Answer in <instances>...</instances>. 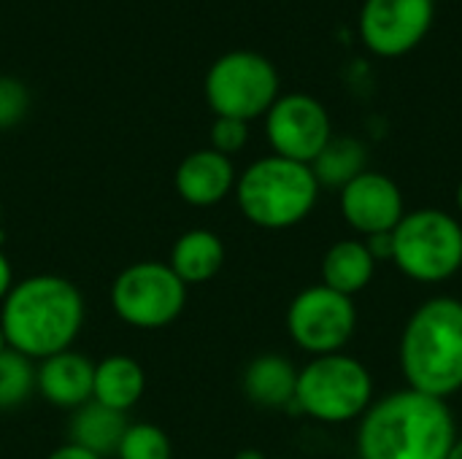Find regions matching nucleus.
I'll return each instance as SVG.
<instances>
[{"mask_svg":"<svg viewBox=\"0 0 462 459\" xmlns=\"http://www.w3.org/2000/svg\"><path fill=\"white\" fill-rule=\"evenodd\" d=\"M319 189L311 165L268 154L238 173L236 200L249 225L263 230H290L317 208Z\"/></svg>","mask_w":462,"mask_h":459,"instance_id":"20e7f679","label":"nucleus"},{"mask_svg":"<svg viewBox=\"0 0 462 459\" xmlns=\"http://www.w3.org/2000/svg\"><path fill=\"white\" fill-rule=\"evenodd\" d=\"M265 138L273 154L311 165L333 138L328 108L306 92L279 95L265 114Z\"/></svg>","mask_w":462,"mask_h":459,"instance_id":"9d476101","label":"nucleus"},{"mask_svg":"<svg viewBox=\"0 0 462 459\" xmlns=\"http://www.w3.org/2000/svg\"><path fill=\"white\" fill-rule=\"evenodd\" d=\"M127 427H130L127 414L100 406L97 400H89L73 411L68 430H70V444H79L92 454L106 459L108 454H116Z\"/></svg>","mask_w":462,"mask_h":459,"instance_id":"6ab92c4d","label":"nucleus"},{"mask_svg":"<svg viewBox=\"0 0 462 459\" xmlns=\"http://www.w3.org/2000/svg\"><path fill=\"white\" fill-rule=\"evenodd\" d=\"M0 238H3V208H0Z\"/></svg>","mask_w":462,"mask_h":459,"instance_id":"7c9ffc66","label":"nucleus"},{"mask_svg":"<svg viewBox=\"0 0 462 459\" xmlns=\"http://www.w3.org/2000/svg\"><path fill=\"white\" fill-rule=\"evenodd\" d=\"M46 459H103L97 457V454H92L89 449H84V446H79V444H62V446H57L51 454Z\"/></svg>","mask_w":462,"mask_h":459,"instance_id":"393cba45","label":"nucleus"},{"mask_svg":"<svg viewBox=\"0 0 462 459\" xmlns=\"http://www.w3.org/2000/svg\"><path fill=\"white\" fill-rule=\"evenodd\" d=\"M8 349V344H5V335H3V327H0V354Z\"/></svg>","mask_w":462,"mask_h":459,"instance_id":"c756f323","label":"nucleus"},{"mask_svg":"<svg viewBox=\"0 0 462 459\" xmlns=\"http://www.w3.org/2000/svg\"><path fill=\"white\" fill-rule=\"evenodd\" d=\"M455 203H457V211H460V216H462V181L457 184V192H455Z\"/></svg>","mask_w":462,"mask_h":459,"instance_id":"c85d7f7f","label":"nucleus"},{"mask_svg":"<svg viewBox=\"0 0 462 459\" xmlns=\"http://www.w3.org/2000/svg\"><path fill=\"white\" fill-rule=\"evenodd\" d=\"M338 206L346 225L363 238L393 233L406 216V200L401 187L395 184V179L376 170H365L352 179L341 189Z\"/></svg>","mask_w":462,"mask_h":459,"instance_id":"f8f14e48","label":"nucleus"},{"mask_svg":"<svg viewBox=\"0 0 462 459\" xmlns=\"http://www.w3.org/2000/svg\"><path fill=\"white\" fill-rule=\"evenodd\" d=\"M457 441L452 409L441 398L398 390L360 417L357 457L363 459H447Z\"/></svg>","mask_w":462,"mask_h":459,"instance_id":"f03ea898","label":"nucleus"},{"mask_svg":"<svg viewBox=\"0 0 462 459\" xmlns=\"http://www.w3.org/2000/svg\"><path fill=\"white\" fill-rule=\"evenodd\" d=\"M146 392V373L138 360L127 354H108L95 363L92 400L127 414Z\"/></svg>","mask_w":462,"mask_h":459,"instance_id":"dca6fc26","label":"nucleus"},{"mask_svg":"<svg viewBox=\"0 0 462 459\" xmlns=\"http://www.w3.org/2000/svg\"><path fill=\"white\" fill-rule=\"evenodd\" d=\"M208 141H211L214 151H219L225 157H233L249 141V122L230 119V116H217L211 130H208Z\"/></svg>","mask_w":462,"mask_h":459,"instance_id":"b1692460","label":"nucleus"},{"mask_svg":"<svg viewBox=\"0 0 462 459\" xmlns=\"http://www.w3.org/2000/svg\"><path fill=\"white\" fill-rule=\"evenodd\" d=\"M357 330V308L352 298L314 284L298 292L287 308V333L298 349L311 357L338 354Z\"/></svg>","mask_w":462,"mask_h":459,"instance_id":"1a4fd4ad","label":"nucleus"},{"mask_svg":"<svg viewBox=\"0 0 462 459\" xmlns=\"http://www.w3.org/2000/svg\"><path fill=\"white\" fill-rule=\"evenodd\" d=\"M116 459H173V444L168 433L149 422H135L127 427Z\"/></svg>","mask_w":462,"mask_h":459,"instance_id":"4be33fe9","label":"nucleus"},{"mask_svg":"<svg viewBox=\"0 0 462 459\" xmlns=\"http://www.w3.org/2000/svg\"><path fill=\"white\" fill-rule=\"evenodd\" d=\"M168 265L187 287L206 284L225 265V243L214 230H206V227L187 230L176 238Z\"/></svg>","mask_w":462,"mask_h":459,"instance_id":"f3484780","label":"nucleus"},{"mask_svg":"<svg viewBox=\"0 0 462 459\" xmlns=\"http://www.w3.org/2000/svg\"><path fill=\"white\" fill-rule=\"evenodd\" d=\"M16 281H14V268H11V260L5 257V252L0 249V303L5 300V295L11 292V287H14Z\"/></svg>","mask_w":462,"mask_h":459,"instance_id":"a878e982","label":"nucleus"},{"mask_svg":"<svg viewBox=\"0 0 462 459\" xmlns=\"http://www.w3.org/2000/svg\"><path fill=\"white\" fill-rule=\"evenodd\" d=\"M409 390L452 398L462 390V300L441 295L425 300L406 322L398 349Z\"/></svg>","mask_w":462,"mask_h":459,"instance_id":"7ed1b4c3","label":"nucleus"},{"mask_svg":"<svg viewBox=\"0 0 462 459\" xmlns=\"http://www.w3.org/2000/svg\"><path fill=\"white\" fill-rule=\"evenodd\" d=\"M35 392V360L5 349L0 354V411L24 406Z\"/></svg>","mask_w":462,"mask_h":459,"instance_id":"412c9836","label":"nucleus"},{"mask_svg":"<svg viewBox=\"0 0 462 459\" xmlns=\"http://www.w3.org/2000/svg\"><path fill=\"white\" fill-rule=\"evenodd\" d=\"M374 403L371 371L352 354L311 357L298 368L292 409L322 425H346L360 419Z\"/></svg>","mask_w":462,"mask_h":459,"instance_id":"39448f33","label":"nucleus"},{"mask_svg":"<svg viewBox=\"0 0 462 459\" xmlns=\"http://www.w3.org/2000/svg\"><path fill=\"white\" fill-rule=\"evenodd\" d=\"M233 459H268L260 449H241V452H236V457Z\"/></svg>","mask_w":462,"mask_h":459,"instance_id":"bb28decb","label":"nucleus"},{"mask_svg":"<svg viewBox=\"0 0 462 459\" xmlns=\"http://www.w3.org/2000/svg\"><path fill=\"white\" fill-rule=\"evenodd\" d=\"M374 273H376V260L368 252L365 241L357 238L336 241L322 257V284L346 298L363 292L374 281Z\"/></svg>","mask_w":462,"mask_h":459,"instance_id":"a211bd4d","label":"nucleus"},{"mask_svg":"<svg viewBox=\"0 0 462 459\" xmlns=\"http://www.w3.org/2000/svg\"><path fill=\"white\" fill-rule=\"evenodd\" d=\"M368 170V149L363 141L349 135H333L328 146L311 162V173L319 187L344 189L352 179Z\"/></svg>","mask_w":462,"mask_h":459,"instance_id":"aec40b11","label":"nucleus"},{"mask_svg":"<svg viewBox=\"0 0 462 459\" xmlns=\"http://www.w3.org/2000/svg\"><path fill=\"white\" fill-rule=\"evenodd\" d=\"M203 95L217 116L252 122L265 116L279 97L276 65L252 49H236L217 57L206 73Z\"/></svg>","mask_w":462,"mask_h":459,"instance_id":"0eeeda50","label":"nucleus"},{"mask_svg":"<svg viewBox=\"0 0 462 459\" xmlns=\"http://www.w3.org/2000/svg\"><path fill=\"white\" fill-rule=\"evenodd\" d=\"M114 314L135 330H160L176 322L187 306V284L168 262L141 260L111 284Z\"/></svg>","mask_w":462,"mask_h":459,"instance_id":"6e6552de","label":"nucleus"},{"mask_svg":"<svg viewBox=\"0 0 462 459\" xmlns=\"http://www.w3.org/2000/svg\"><path fill=\"white\" fill-rule=\"evenodd\" d=\"M244 395L260 409H292L298 368L282 354H260L244 368Z\"/></svg>","mask_w":462,"mask_h":459,"instance_id":"2eb2a0df","label":"nucleus"},{"mask_svg":"<svg viewBox=\"0 0 462 459\" xmlns=\"http://www.w3.org/2000/svg\"><path fill=\"white\" fill-rule=\"evenodd\" d=\"M84 319L81 289L54 273H35L16 281L0 303V327L8 349L38 363L70 349Z\"/></svg>","mask_w":462,"mask_h":459,"instance_id":"f257e3e1","label":"nucleus"},{"mask_svg":"<svg viewBox=\"0 0 462 459\" xmlns=\"http://www.w3.org/2000/svg\"><path fill=\"white\" fill-rule=\"evenodd\" d=\"M433 19L436 0H363L360 38L376 57L395 60L428 38Z\"/></svg>","mask_w":462,"mask_h":459,"instance_id":"9b49d317","label":"nucleus"},{"mask_svg":"<svg viewBox=\"0 0 462 459\" xmlns=\"http://www.w3.org/2000/svg\"><path fill=\"white\" fill-rule=\"evenodd\" d=\"M27 108H30L27 87L14 76H0V130L19 124Z\"/></svg>","mask_w":462,"mask_h":459,"instance_id":"5701e85b","label":"nucleus"},{"mask_svg":"<svg viewBox=\"0 0 462 459\" xmlns=\"http://www.w3.org/2000/svg\"><path fill=\"white\" fill-rule=\"evenodd\" d=\"M393 265L420 284L452 279L462 268V222L441 208L406 211L393 230Z\"/></svg>","mask_w":462,"mask_h":459,"instance_id":"423d86ee","label":"nucleus"},{"mask_svg":"<svg viewBox=\"0 0 462 459\" xmlns=\"http://www.w3.org/2000/svg\"><path fill=\"white\" fill-rule=\"evenodd\" d=\"M92 381H95V363L73 349L51 354L35 365V392L57 409L76 411L79 406L89 403Z\"/></svg>","mask_w":462,"mask_h":459,"instance_id":"4468645a","label":"nucleus"},{"mask_svg":"<svg viewBox=\"0 0 462 459\" xmlns=\"http://www.w3.org/2000/svg\"><path fill=\"white\" fill-rule=\"evenodd\" d=\"M344 459H363V457H344Z\"/></svg>","mask_w":462,"mask_h":459,"instance_id":"2f4dec72","label":"nucleus"},{"mask_svg":"<svg viewBox=\"0 0 462 459\" xmlns=\"http://www.w3.org/2000/svg\"><path fill=\"white\" fill-rule=\"evenodd\" d=\"M447 459H462V438H457V441H455V446L449 449V457Z\"/></svg>","mask_w":462,"mask_h":459,"instance_id":"cd10ccee","label":"nucleus"},{"mask_svg":"<svg viewBox=\"0 0 462 459\" xmlns=\"http://www.w3.org/2000/svg\"><path fill=\"white\" fill-rule=\"evenodd\" d=\"M236 165L233 157H225L219 151L208 149H195L189 151L173 176V187L179 197L192 206V208H211L219 206L230 192H236Z\"/></svg>","mask_w":462,"mask_h":459,"instance_id":"ddd939ff","label":"nucleus"}]
</instances>
